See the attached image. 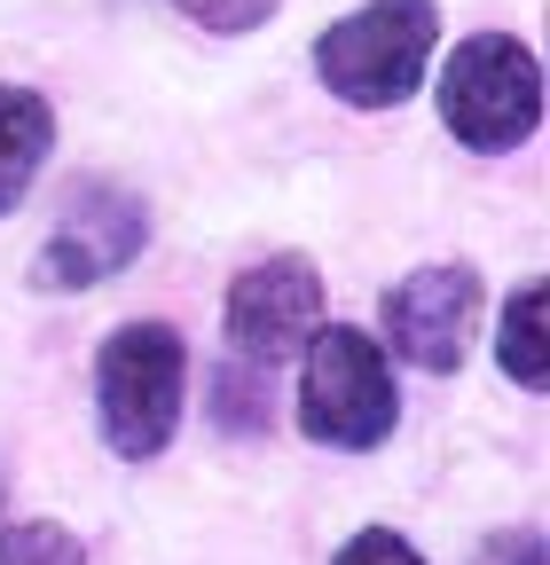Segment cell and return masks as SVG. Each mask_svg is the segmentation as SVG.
<instances>
[{"label": "cell", "instance_id": "6da1fadb", "mask_svg": "<svg viewBox=\"0 0 550 565\" xmlns=\"http://www.w3.org/2000/svg\"><path fill=\"white\" fill-rule=\"evenodd\" d=\"M441 40V9L433 0H362L355 17H338L315 40V71L338 103L355 110H393L417 95L425 63Z\"/></svg>", "mask_w": 550, "mask_h": 565}, {"label": "cell", "instance_id": "7a4b0ae2", "mask_svg": "<svg viewBox=\"0 0 550 565\" xmlns=\"http://www.w3.org/2000/svg\"><path fill=\"white\" fill-rule=\"evenodd\" d=\"M181 377H189V345L166 322H126L103 362H95V401H103V440L126 463H150L173 424H181Z\"/></svg>", "mask_w": 550, "mask_h": 565}, {"label": "cell", "instance_id": "3957f363", "mask_svg": "<svg viewBox=\"0 0 550 565\" xmlns=\"http://www.w3.org/2000/svg\"><path fill=\"white\" fill-rule=\"evenodd\" d=\"M441 118L464 150H519L542 118V63L511 32H472L441 71Z\"/></svg>", "mask_w": 550, "mask_h": 565}, {"label": "cell", "instance_id": "277c9868", "mask_svg": "<svg viewBox=\"0 0 550 565\" xmlns=\"http://www.w3.org/2000/svg\"><path fill=\"white\" fill-rule=\"evenodd\" d=\"M299 424H307V440L355 448V456L393 433V370H385L370 330L338 322V330L315 338L307 377H299Z\"/></svg>", "mask_w": 550, "mask_h": 565}, {"label": "cell", "instance_id": "5b68a950", "mask_svg": "<svg viewBox=\"0 0 550 565\" xmlns=\"http://www.w3.org/2000/svg\"><path fill=\"white\" fill-rule=\"evenodd\" d=\"M142 236H150V221H142V204L126 189L80 181L72 204H63V221H55V236L40 244L32 282L40 291H95L103 275H118L134 252H142Z\"/></svg>", "mask_w": 550, "mask_h": 565}, {"label": "cell", "instance_id": "8992f818", "mask_svg": "<svg viewBox=\"0 0 550 565\" xmlns=\"http://www.w3.org/2000/svg\"><path fill=\"white\" fill-rule=\"evenodd\" d=\"M322 322V275L315 259H260L236 275V291H229V338L244 362H292V353L315 338Z\"/></svg>", "mask_w": 550, "mask_h": 565}, {"label": "cell", "instance_id": "52a82bcc", "mask_svg": "<svg viewBox=\"0 0 550 565\" xmlns=\"http://www.w3.org/2000/svg\"><path fill=\"white\" fill-rule=\"evenodd\" d=\"M472 315H479V282L472 267H417L401 282V291L385 299V338L401 362L417 370H456L464 362V338H472Z\"/></svg>", "mask_w": 550, "mask_h": 565}, {"label": "cell", "instance_id": "ba28073f", "mask_svg": "<svg viewBox=\"0 0 550 565\" xmlns=\"http://www.w3.org/2000/svg\"><path fill=\"white\" fill-rule=\"evenodd\" d=\"M55 141V110L32 87H0V212H17V196L32 189L40 158Z\"/></svg>", "mask_w": 550, "mask_h": 565}, {"label": "cell", "instance_id": "9c48e42d", "mask_svg": "<svg viewBox=\"0 0 550 565\" xmlns=\"http://www.w3.org/2000/svg\"><path fill=\"white\" fill-rule=\"evenodd\" d=\"M504 370L527 393H542V377H550V362H542V282H519L511 307H504Z\"/></svg>", "mask_w": 550, "mask_h": 565}, {"label": "cell", "instance_id": "30bf717a", "mask_svg": "<svg viewBox=\"0 0 550 565\" xmlns=\"http://www.w3.org/2000/svg\"><path fill=\"white\" fill-rule=\"evenodd\" d=\"M0 565H87V550L55 519H17V526H0Z\"/></svg>", "mask_w": 550, "mask_h": 565}, {"label": "cell", "instance_id": "8fae6325", "mask_svg": "<svg viewBox=\"0 0 550 565\" xmlns=\"http://www.w3.org/2000/svg\"><path fill=\"white\" fill-rule=\"evenodd\" d=\"M173 9L189 24H204V32H252V24L275 17V0H173Z\"/></svg>", "mask_w": 550, "mask_h": 565}, {"label": "cell", "instance_id": "7c38bea8", "mask_svg": "<svg viewBox=\"0 0 550 565\" xmlns=\"http://www.w3.org/2000/svg\"><path fill=\"white\" fill-rule=\"evenodd\" d=\"M338 565H425L417 550H409L401 534H385V526H370V534H355L347 550H338Z\"/></svg>", "mask_w": 550, "mask_h": 565}, {"label": "cell", "instance_id": "4fadbf2b", "mask_svg": "<svg viewBox=\"0 0 550 565\" xmlns=\"http://www.w3.org/2000/svg\"><path fill=\"white\" fill-rule=\"evenodd\" d=\"M472 565H542V534H535V526H504V534L479 542Z\"/></svg>", "mask_w": 550, "mask_h": 565}, {"label": "cell", "instance_id": "5bb4252c", "mask_svg": "<svg viewBox=\"0 0 550 565\" xmlns=\"http://www.w3.org/2000/svg\"><path fill=\"white\" fill-rule=\"evenodd\" d=\"M260 416H267L260 408V385L244 393V377H221V424H252V433H260Z\"/></svg>", "mask_w": 550, "mask_h": 565}]
</instances>
